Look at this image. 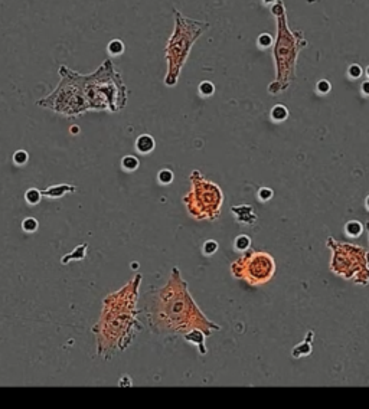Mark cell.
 <instances>
[{"mask_svg": "<svg viewBox=\"0 0 369 409\" xmlns=\"http://www.w3.org/2000/svg\"><path fill=\"white\" fill-rule=\"evenodd\" d=\"M330 90H332V84H330L327 80H319V81H318V84H316V91L319 92V94L326 95V94L330 92Z\"/></svg>", "mask_w": 369, "mask_h": 409, "instance_id": "obj_30", "label": "cell"}, {"mask_svg": "<svg viewBox=\"0 0 369 409\" xmlns=\"http://www.w3.org/2000/svg\"><path fill=\"white\" fill-rule=\"evenodd\" d=\"M257 45H258V48H261V49H267V48H270V46L274 45V38L270 35V33H261L260 36H258V39H257Z\"/></svg>", "mask_w": 369, "mask_h": 409, "instance_id": "obj_29", "label": "cell"}, {"mask_svg": "<svg viewBox=\"0 0 369 409\" xmlns=\"http://www.w3.org/2000/svg\"><path fill=\"white\" fill-rule=\"evenodd\" d=\"M219 249V244L215 239H206L202 245V254L205 257H212L218 252Z\"/></svg>", "mask_w": 369, "mask_h": 409, "instance_id": "obj_22", "label": "cell"}, {"mask_svg": "<svg viewBox=\"0 0 369 409\" xmlns=\"http://www.w3.org/2000/svg\"><path fill=\"white\" fill-rule=\"evenodd\" d=\"M326 246L332 252L329 268L330 271L343 278L353 281L356 285H369V251L362 245L342 242L329 236Z\"/></svg>", "mask_w": 369, "mask_h": 409, "instance_id": "obj_8", "label": "cell"}, {"mask_svg": "<svg viewBox=\"0 0 369 409\" xmlns=\"http://www.w3.org/2000/svg\"><path fill=\"white\" fill-rule=\"evenodd\" d=\"M230 271L234 278L244 279L251 287H260L271 281L277 271V264L271 254L248 249L231 262Z\"/></svg>", "mask_w": 369, "mask_h": 409, "instance_id": "obj_9", "label": "cell"}, {"mask_svg": "<svg viewBox=\"0 0 369 409\" xmlns=\"http://www.w3.org/2000/svg\"><path fill=\"white\" fill-rule=\"evenodd\" d=\"M206 337H208V336H206L202 330H199V328H193V330H190L189 333H186L184 336V342H186V343H190L192 346H195V347L198 349V352H199L201 356H205V355L208 353L206 343H205Z\"/></svg>", "mask_w": 369, "mask_h": 409, "instance_id": "obj_13", "label": "cell"}, {"mask_svg": "<svg viewBox=\"0 0 369 409\" xmlns=\"http://www.w3.org/2000/svg\"><path fill=\"white\" fill-rule=\"evenodd\" d=\"M361 92H362L364 97H369V80L364 81V82L361 84Z\"/></svg>", "mask_w": 369, "mask_h": 409, "instance_id": "obj_32", "label": "cell"}, {"mask_svg": "<svg viewBox=\"0 0 369 409\" xmlns=\"http://www.w3.org/2000/svg\"><path fill=\"white\" fill-rule=\"evenodd\" d=\"M44 195H42V190L36 189V187H29L26 192H25V202L29 205V206H36L41 203Z\"/></svg>", "mask_w": 369, "mask_h": 409, "instance_id": "obj_20", "label": "cell"}, {"mask_svg": "<svg viewBox=\"0 0 369 409\" xmlns=\"http://www.w3.org/2000/svg\"><path fill=\"white\" fill-rule=\"evenodd\" d=\"M132 385H133V382L130 380V376H129V375H124V376H121V377H120L118 386L124 388V386H132Z\"/></svg>", "mask_w": 369, "mask_h": 409, "instance_id": "obj_31", "label": "cell"}, {"mask_svg": "<svg viewBox=\"0 0 369 409\" xmlns=\"http://www.w3.org/2000/svg\"><path fill=\"white\" fill-rule=\"evenodd\" d=\"M270 10L276 19V38L273 45L276 78L268 85V94L276 97L287 91L296 81L299 55L307 46V41L303 31H293L288 26L287 10L283 0H277Z\"/></svg>", "mask_w": 369, "mask_h": 409, "instance_id": "obj_3", "label": "cell"}, {"mask_svg": "<svg viewBox=\"0 0 369 409\" xmlns=\"http://www.w3.org/2000/svg\"><path fill=\"white\" fill-rule=\"evenodd\" d=\"M251 236H248L247 233H241L234 239V251L238 254H244L248 249H251Z\"/></svg>", "mask_w": 369, "mask_h": 409, "instance_id": "obj_18", "label": "cell"}, {"mask_svg": "<svg viewBox=\"0 0 369 409\" xmlns=\"http://www.w3.org/2000/svg\"><path fill=\"white\" fill-rule=\"evenodd\" d=\"M141 274H136L121 288L105 295L101 314L92 327L97 343V355L111 360L117 353L130 347L137 333L143 328L138 316V298Z\"/></svg>", "mask_w": 369, "mask_h": 409, "instance_id": "obj_2", "label": "cell"}, {"mask_svg": "<svg viewBox=\"0 0 369 409\" xmlns=\"http://www.w3.org/2000/svg\"><path fill=\"white\" fill-rule=\"evenodd\" d=\"M364 75V68L359 64H351L346 69V77L351 81H356Z\"/></svg>", "mask_w": 369, "mask_h": 409, "instance_id": "obj_25", "label": "cell"}, {"mask_svg": "<svg viewBox=\"0 0 369 409\" xmlns=\"http://www.w3.org/2000/svg\"><path fill=\"white\" fill-rule=\"evenodd\" d=\"M365 208H367V211L369 212V195L365 197Z\"/></svg>", "mask_w": 369, "mask_h": 409, "instance_id": "obj_35", "label": "cell"}, {"mask_svg": "<svg viewBox=\"0 0 369 409\" xmlns=\"http://www.w3.org/2000/svg\"><path fill=\"white\" fill-rule=\"evenodd\" d=\"M29 162V153L26 150H17L13 153V163L16 166H25Z\"/></svg>", "mask_w": 369, "mask_h": 409, "instance_id": "obj_28", "label": "cell"}, {"mask_svg": "<svg viewBox=\"0 0 369 409\" xmlns=\"http://www.w3.org/2000/svg\"><path fill=\"white\" fill-rule=\"evenodd\" d=\"M175 16V28L166 44V62H168V74L165 77V85L175 87L178 84L181 71L187 62L189 53L193 44L205 33L209 28L208 22H201L190 19L182 15L178 9L173 10Z\"/></svg>", "mask_w": 369, "mask_h": 409, "instance_id": "obj_5", "label": "cell"}, {"mask_svg": "<svg viewBox=\"0 0 369 409\" xmlns=\"http://www.w3.org/2000/svg\"><path fill=\"white\" fill-rule=\"evenodd\" d=\"M107 52L110 56L116 58V56H120L123 52H124V42L120 41V39H113L111 42H108L107 45Z\"/></svg>", "mask_w": 369, "mask_h": 409, "instance_id": "obj_21", "label": "cell"}, {"mask_svg": "<svg viewBox=\"0 0 369 409\" xmlns=\"http://www.w3.org/2000/svg\"><path fill=\"white\" fill-rule=\"evenodd\" d=\"M365 228H364V224L361 221H356V219H352V221H348L345 224V233L346 236L355 239V238H359L362 233H364Z\"/></svg>", "mask_w": 369, "mask_h": 409, "instance_id": "obj_16", "label": "cell"}, {"mask_svg": "<svg viewBox=\"0 0 369 409\" xmlns=\"http://www.w3.org/2000/svg\"><path fill=\"white\" fill-rule=\"evenodd\" d=\"M120 166H121L123 172H126V173H134L138 167H140V160H138L136 156H133V154H126V156L121 157Z\"/></svg>", "mask_w": 369, "mask_h": 409, "instance_id": "obj_17", "label": "cell"}, {"mask_svg": "<svg viewBox=\"0 0 369 409\" xmlns=\"http://www.w3.org/2000/svg\"><path fill=\"white\" fill-rule=\"evenodd\" d=\"M273 196H274V190H273L271 187H268V186H263V187H260L258 192H257V197H258V200L263 202V203L270 202V200L273 199Z\"/></svg>", "mask_w": 369, "mask_h": 409, "instance_id": "obj_26", "label": "cell"}, {"mask_svg": "<svg viewBox=\"0 0 369 409\" xmlns=\"http://www.w3.org/2000/svg\"><path fill=\"white\" fill-rule=\"evenodd\" d=\"M140 314H144L149 328L157 336H182L193 328L208 337L222 327L209 320L193 300L182 271L173 267L163 287L151 288L144 294Z\"/></svg>", "mask_w": 369, "mask_h": 409, "instance_id": "obj_1", "label": "cell"}, {"mask_svg": "<svg viewBox=\"0 0 369 409\" xmlns=\"http://www.w3.org/2000/svg\"><path fill=\"white\" fill-rule=\"evenodd\" d=\"M198 92L202 97H211V95L215 94V85L211 81H202L198 85Z\"/></svg>", "mask_w": 369, "mask_h": 409, "instance_id": "obj_27", "label": "cell"}, {"mask_svg": "<svg viewBox=\"0 0 369 409\" xmlns=\"http://www.w3.org/2000/svg\"><path fill=\"white\" fill-rule=\"evenodd\" d=\"M87 249H88V244L87 242H84V244H81V245H78L72 252H69V254H67L62 260H61V264H64V265H67V264H69L71 261H81V260H84L85 257H87Z\"/></svg>", "mask_w": 369, "mask_h": 409, "instance_id": "obj_15", "label": "cell"}, {"mask_svg": "<svg viewBox=\"0 0 369 409\" xmlns=\"http://www.w3.org/2000/svg\"><path fill=\"white\" fill-rule=\"evenodd\" d=\"M39 229V222L34 216H28L22 221V230L26 233H35Z\"/></svg>", "mask_w": 369, "mask_h": 409, "instance_id": "obj_24", "label": "cell"}, {"mask_svg": "<svg viewBox=\"0 0 369 409\" xmlns=\"http://www.w3.org/2000/svg\"><path fill=\"white\" fill-rule=\"evenodd\" d=\"M78 189L74 184H68V183H59V184H52L49 187H46L42 190V195L46 199H61L69 193H75Z\"/></svg>", "mask_w": 369, "mask_h": 409, "instance_id": "obj_12", "label": "cell"}, {"mask_svg": "<svg viewBox=\"0 0 369 409\" xmlns=\"http://www.w3.org/2000/svg\"><path fill=\"white\" fill-rule=\"evenodd\" d=\"M313 339H315V330L310 328L306 333V337L302 343L296 344L291 350V356L294 359H300V358H307L313 353Z\"/></svg>", "mask_w": 369, "mask_h": 409, "instance_id": "obj_11", "label": "cell"}, {"mask_svg": "<svg viewBox=\"0 0 369 409\" xmlns=\"http://www.w3.org/2000/svg\"><path fill=\"white\" fill-rule=\"evenodd\" d=\"M367 230H368V239H369V219H368V224H367Z\"/></svg>", "mask_w": 369, "mask_h": 409, "instance_id": "obj_37", "label": "cell"}, {"mask_svg": "<svg viewBox=\"0 0 369 409\" xmlns=\"http://www.w3.org/2000/svg\"><path fill=\"white\" fill-rule=\"evenodd\" d=\"M156 179H157V183L160 186H169V184H172L175 176H173V172L170 169H162V170H159Z\"/></svg>", "mask_w": 369, "mask_h": 409, "instance_id": "obj_23", "label": "cell"}, {"mask_svg": "<svg viewBox=\"0 0 369 409\" xmlns=\"http://www.w3.org/2000/svg\"><path fill=\"white\" fill-rule=\"evenodd\" d=\"M81 82L91 111L120 113L126 108L129 88L111 58H107L91 74H81Z\"/></svg>", "mask_w": 369, "mask_h": 409, "instance_id": "obj_4", "label": "cell"}, {"mask_svg": "<svg viewBox=\"0 0 369 409\" xmlns=\"http://www.w3.org/2000/svg\"><path fill=\"white\" fill-rule=\"evenodd\" d=\"M58 72L61 80L56 88L46 97L38 99L36 104L68 118L81 117L85 113H90L91 107L84 94L81 72H77L67 65H61Z\"/></svg>", "mask_w": 369, "mask_h": 409, "instance_id": "obj_6", "label": "cell"}, {"mask_svg": "<svg viewBox=\"0 0 369 409\" xmlns=\"http://www.w3.org/2000/svg\"><path fill=\"white\" fill-rule=\"evenodd\" d=\"M134 148L138 154H150L156 148V140L150 134H140L134 141Z\"/></svg>", "mask_w": 369, "mask_h": 409, "instance_id": "obj_14", "label": "cell"}, {"mask_svg": "<svg viewBox=\"0 0 369 409\" xmlns=\"http://www.w3.org/2000/svg\"><path fill=\"white\" fill-rule=\"evenodd\" d=\"M288 115H290V111H288V108H287L284 104H276V105L271 108V111H270V117H271V120H273L274 123H283V121H285V120L288 118Z\"/></svg>", "mask_w": 369, "mask_h": 409, "instance_id": "obj_19", "label": "cell"}, {"mask_svg": "<svg viewBox=\"0 0 369 409\" xmlns=\"http://www.w3.org/2000/svg\"><path fill=\"white\" fill-rule=\"evenodd\" d=\"M80 133V127L78 126H72L71 127V134H78Z\"/></svg>", "mask_w": 369, "mask_h": 409, "instance_id": "obj_33", "label": "cell"}, {"mask_svg": "<svg viewBox=\"0 0 369 409\" xmlns=\"http://www.w3.org/2000/svg\"><path fill=\"white\" fill-rule=\"evenodd\" d=\"M189 180L190 190L182 199L187 215L195 221H218L225 200L222 189L199 170H193Z\"/></svg>", "mask_w": 369, "mask_h": 409, "instance_id": "obj_7", "label": "cell"}, {"mask_svg": "<svg viewBox=\"0 0 369 409\" xmlns=\"http://www.w3.org/2000/svg\"><path fill=\"white\" fill-rule=\"evenodd\" d=\"M365 75H367V78L369 80V65L365 68Z\"/></svg>", "mask_w": 369, "mask_h": 409, "instance_id": "obj_36", "label": "cell"}, {"mask_svg": "<svg viewBox=\"0 0 369 409\" xmlns=\"http://www.w3.org/2000/svg\"><path fill=\"white\" fill-rule=\"evenodd\" d=\"M276 1L277 0H263V3H264V4H271V6H273Z\"/></svg>", "mask_w": 369, "mask_h": 409, "instance_id": "obj_34", "label": "cell"}, {"mask_svg": "<svg viewBox=\"0 0 369 409\" xmlns=\"http://www.w3.org/2000/svg\"><path fill=\"white\" fill-rule=\"evenodd\" d=\"M231 213L234 215L235 221L244 227H252L257 224L258 216L251 205H238L231 208Z\"/></svg>", "mask_w": 369, "mask_h": 409, "instance_id": "obj_10", "label": "cell"}]
</instances>
